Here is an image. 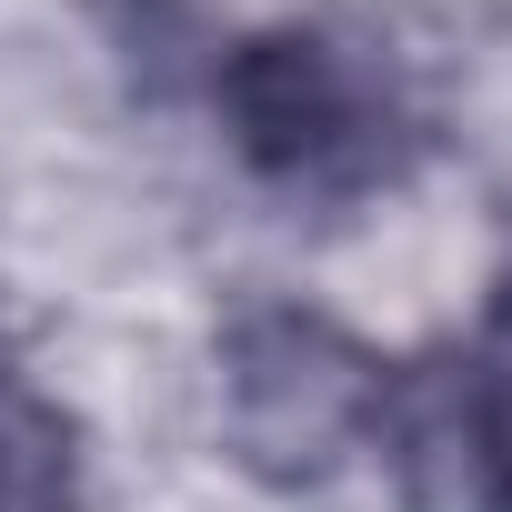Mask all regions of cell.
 <instances>
[{"instance_id": "1", "label": "cell", "mask_w": 512, "mask_h": 512, "mask_svg": "<svg viewBox=\"0 0 512 512\" xmlns=\"http://www.w3.org/2000/svg\"><path fill=\"white\" fill-rule=\"evenodd\" d=\"M482 482H492V502L512 512V302H502L492 352H482Z\"/></svg>"}]
</instances>
